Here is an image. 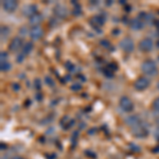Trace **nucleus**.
<instances>
[{"mask_svg": "<svg viewBox=\"0 0 159 159\" xmlns=\"http://www.w3.org/2000/svg\"><path fill=\"white\" fill-rule=\"evenodd\" d=\"M125 124L127 125V126H129L130 129H133V127H136L137 125H139L141 123V119L140 117L138 116V115H132V116H129L125 118L124 120Z\"/></svg>", "mask_w": 159, "mask_h": 159, "instance_id": "10", "label": "nucleus"}, {"mask_svg": "<svg viewBox=\"0 0 159 159\" xmlns=\"http://www.w3.org/2000/svg\"><path fill=\"white\" fill-rule=\"evenodd\" d=\"M12 88L14 89L15 91H18L19 89H20V86H19V84H13Z\"/></svg>", "mask_w": 159, "mask_h": 159, "instance_id": "29", "label": "nucleus"}, {"mask_svg": "<svg viewBox=\"0 0 159 159\" xmlns=\"http://www.w3.org/2000/svg\"><path fill=\"white\" fill-rule=\"evenodd\" d=\"M153 109L155 110L156 112H158V114H159V97L154 100V102H153Z\"/></svg>", "mask_w": 159, "mask_h": 159, "instance_id": "21", "label": "nucleus"}, {"mask_svg": "<svg viewBox=\"0 0 159 159\" xmlns=\"http://www.w3.org/2000/svg\"><path fill=\"white\" fill-rule=\"evenodd\" d=\"M42 21H43V16L40 14H35L34 16H32L31 18H29V22L33 25V27L39 25V24Z\"/></svg>", "mask_w": 159, "mask_h": 159, "instance_id": "16", "label": "nucleus"}, {"mask_svg": "<svg viewBox=\"0 0 159 159\" xmlns=\"http://www.w3.org/2000/svg\"><path fill=\"white\" fill-rule=\"evenodd\" d=\"M119 106L121 110H123L124 112H130L134 109V103L130 100L129 97H122L119 101Z\"/></svg>", "mask_w": 159, "mask_h": 159, "instance_id": "3", "label": "nucleus"}, {"mask_svg": "<svg viewBox=\"0 0 159 159\" xmlns=\"http://www.w3.org/2000/svg\"><path fill=\"white\" fill-rule=\"evenodd\" d=\"M36 100H38V101H42V100H43L42 94H40V93H37V94H36Z\"/></svg>", "mask_w": 159, "mask_h": 159, "instance_id": "30", "label": "nucleus"}, {"mask_svg": "<svg viewBox=\"0 0 159 159\" xmlns=\"http://www.w3.org/2000/svg\"><path fill=\"white\" fill-rule=\"evenodd\" d=\"M107 68H109L110 69V70H112V71H116L117 70V65H116V64H114V63H111V64H109V65L108 66H107Z\"/></svg>", "mask_w": 159, "mask_h": 159, "instance_id": "27", "label": "nucleus"}, {"mask_svg": "<svg viewBox=\"0 0 159 159\" xmlns=\"http://www.w3.org/2000/svg\"><path fill=\"white\" fill-rule=\"evenodd\" d=\"M0 33H1V40L2 42H3V40H7V38L9 37V35H10L9 27H7V25H2L1 29H0Z\"/></svg>", "mask_w": 159, "mask_h": 159, "instance_id": "18", "label": "nucleus"}, {"mask_svg": "<svg viewBox=\"0 0 159 159\" xmlns=\"http://www.w3.org/2000/svg\"><path fill=\"white\" fill-rule=\"evenodd\" d=\"M24 58H25V55L22 54V53H20V54H18V56H17V57H16L17 63H18V64L22 63V61H24Z\"/></svg>", "mask_w": 159, "mask_h": 159, "instance_id": "26", "label": "nucleus"}, {"mask_svg": "<svg viewBox=\"0 0 159 159\" xmlns=\"http://www.w3.org/2000/svg\"><path fill=\"white\" fill-rule=\"evenodd\" d=\"M22 13L25 16L31 18L32 16H34L35 14H37V6L36 4H27L22 9Z\"/></svg>", "mask_w": 159, "mask_h": 159, "instance_id": "11", "label": "nucleus"}, {"mask_svg": "<svg viewBox=\"0 0 159 159\" xmlns=\"http://www.w3.org/2000/svg\"><path fill=\"white\" fill-rule=\"evenodd\" d=\"M0 61H7V53L4 52V51H1V53H0Z\"/></svg>", "mask_w": 159, "mask_h": 159, "instance_id": "22", "label": "nucleus"}, {"mask_svg": "<svg viewBox=\"0 0 159 159\" xmlns=\"http://www.w3.org/2000/svg\"><path fill=\"white\" fill-rule=\"evenodd\" d=\"M100 43H101V46H103V47H106V48H108L109 47V42L108 40H101V42H100Z\"/></svg>", "mask_w": 159, "mask_h": 159, "instance_id": "28", "label": "nucleus"}, {"mask_svg": "<svg viewBox=\"0 0 159 159\" xmlns=\"http://www.w3.org/2000/svg\"><path fill=\"white\" fill-rule=\"evenodd\" d=\"M33 48H34V45H33V43L32 42H28V43H25V45H24V47H22V51H21V53L24 54L25 56V55H28V54H30L31 52H32V50H33Z\"/></svg>", "mask_w": 159, "mask_h": 159, "instance_id": "17", "label": "nucleus"}, {"mask_svg": "<svg viewBox=\"0 0 159 159\" xmlns=\"http://www.w3.org/2000/svg\"><path fill=\"white\" fill-rule=\"evenodd\" d=\"M129 25H130V29L138 31V30L143 29V25H144V24H143V21L140 18H134V19L130 20Z\"/></svg>", "mask_w": 159, "mask_h": 159, "instance_id": "15", "label": "nucleus"}, {"mask_svg": "<svg viewBox=\"0 0 159 159\" xmlns=\"http://www.w3.org/2000/svg\"><path fill=\"white\" fill-rule=\"evenodd\" d=\"M11 68H12L11 63H9L7 61L0 63V69H1V71H4V72H7V71H9Z\"/></svg>", "mask_w": 159, "mask_h": 159, "instance_id": "19", "label": "nucleus"}, {"mask_svg": "<svg viewBox=\"0 0 159 159\" xmlns=\"http://www.w3.org/2000/svg\"><path fill=\"white\" fill-rule=\"evenodd\" d=\"M12 159H24V158H21V157H19V156H15V157H13Z\"/></svg>", "mask_w": 159, "mask_h": 159, "instance_id": "32", "label": "nucleus"}, {"mask_svg": "<svg viewBox=\"0 0 159 159\" xmlns=\"http://www.w3.org/2000/svg\"><path fill=\"white\" fill-rule=\"evenodd\" d=\"M17 7H18V2L15 1V0H6V1L2 2V9L6 12H15Z\"/></svg>", "mask_w": 159, "mask_h": 159, "instance_id": "9", "label": "nucleus"}, {"mask_svg": "<svg viewBox=\"0 0 159 159\" xmlns=\"http://www.w3.org/2000/svg\"><path fill=\"white\" fill-rule=\"evenodd\" d=\"M103 73H104V75L106 76L107 79H112V78H114V71L110 70L109 68H106V69H105Z\"/></svg>", "mask_w": 159, "mask_h": 159, "instance_id": "20", "label": "nucleus"}, {"mask_svg": "<svg viewBox=\"0 0 159 159\" xmlns=\"http://www.w3.org/2000/svg\"><path fill=\"white\" fill-rule=\"evenodd\" d=\"M156 124H157L158 126H159V116H158L157 118H156Z\"/></svg>", "mask_w": 159, "mask_h": 159, "instance_id": "31", "label": "nucleus"}, {"mask_svg": "<svg viewBox=\"0 0 159 159\" xmlns=\"http://www.w3.org/2000/svg\"><path fill=\"white\" fill-rule=\"evenodd\" d=\"M155 24H156V25H158V27H159V20H157V21H155Z\"/></svg>", "mask_w": 159, "mask_h": 159, "instance_id": "34", "label": "nucleus"}, {"mask_svg": "<svg viewBox=\"0 0 159 159\" xmlns=\"http://www.w3.org/2000/svg\"><path fill=\"white\" fill-rule=\"evenodd\" d=\"M133 135L136 136L137 138H145L148 135V129L147 124L143 122H141L139 125H137L136 127L132 129Z\"/></svg>", "mask_w": 159, "mask_h": 159, "instance_id": "2", "label": "nucleus"}, {"mask_svg": "<svg viewBox=\"0 0 159 159\" xmlns=\"http://www.w3.org/2000/svg\"><path fill=\"white\" fill-rule=\"evenodd\" d=\"M157 89L159 90V81H158V83H157Z\"/></svg>", "mask_w": 159, "mask_h": 159, "instance_id": "35", "label": "nucleus"}, {"mask_svg": "<svg viewBox=\"0 0 159 159\" xmlns=\"http://www.w3.org/2000/svg\"><path fill=\"white\" fill-rule=\"evenodd\" d=\"M30 37L32 38L33 40H38L43 37V30L40 25H35V27H32L29 31Z\"/></svg>", "mask_w": 159, "mask_h": 159, "instance_id": "7", "label": "nucleus"}, {"mask_svg": "<svg viewBox=\"0 0 159 159\" xmlns=\"http://www.w3.org/2000/svg\"><path fill=\"white\" fill-rule=\"evenodd\" d=\"M120 47H121V49L123 51H125L126 53L133 52L135 49L134 40H133L130 37H124L121 42H120Z\"/></svg>", "mask_w": 159, "mask_h": 159, "instance_id": "5", "label": "nucleus"}, {"mask_svg": "<svg viewBox=\"0 0 159 159\" xmlns=\"http://www.w3.org/2000/svg\"><path fill=\"white\" fill-rule=\"evenodd\" d=\"M54 14L58 18H66L68 15V11H67V7L63 4H57L54 7Z\"/></svg>", "mask_w": 159, "mask_h": 159, "instance_id": "12", "label": "nucleus"}, {"mask_svg": "<svg viewBox=\"0 0 159 159\" xmlns=\"http://www.w3.org/2000/svg\"><path fill=\"white\" fill-rule=\"evenodd\" d=\"M157 46H158V47H159V39H158V42H157Z\"/></svg>", "mask_w": 159, "mask_h": 159, "instance_id": "36", "label": "nucleus"}, {"mask_svg": "<svg viewBox=\"0 0 159 159\" xmlns=\"http://www.w3.org/2000/svg\"><path fill=\"white\" fill-rule=\"evenodd\" d=\"M81 89H82L81 84H73V85L71 86V90H73V91H78V90H81Z\"/></svg>", "mask_w": 159, "mask_h": 159, "instance_id": "24", "label": "nucleus"}, {"mask_svg": "<svg viewBox=\"0 0 159 159\" xmlns=\"http://www.w3.org/2000/svg\"><path fill=\"white\" fill-rule=\"evenodd\" d=\"M34 85H35V88H36V89H40L42 85H40V80L39 79H35L34 80Z\"/></svg>", "mask_w": 159, "mask_h": 159, "instance_id": "25", "label": "nucleus"}, {"mask_svg": "<svg viewBox=\"0 0 159 159\" xmlns=\"http://www.w3.org/2000/svg\"><path fill=\"white\" fill-rule=\"evenodd\" d=\"M150 84H151V82H150V80H148V78L140 76V78H138L134 82V87H135L136 90L142 91V90H145V89L150 86Z\"/></svg>", "mask_w": 159, "mask_h": 159, "instance_id": "4", "label": "nucleus"}, {"mask_svg": "<svg viewBox=\"0 0 159 159\" xmlns=\"http://www.w3.org/2000/svg\"><path fill=\"white\" fill-rule=\"evenodd\" d=\"M141 71L148 76H153L157 73V65L152 60H147L141 65Z\"/></svg>", "mask_w": 159, "mask_h": 159, "instance_id": "1", "label": "nucleus"}, {"mask_svg": "<svg viewBox=\"0 0 159 159\" xmlns=\"http://www.w3.org/2000/svg\"><path fill=\"white\" fill-rule=\"evenodd\" d=\"M45 82L47 85H49L50 87H53V85H54V82H53V80L50 78V76H46L45 79Z\"/></svg>", "mask_w": 159, "mask_h": 159, "instance_id": "23", "label": "nucleus"}, {"mask_svg": "<svg viewBox=\"0 0 159 159\" xmlns=\"http://www.w3.org/2000/svg\"><path fill=\"white\" fill-rule=\"evenodd\" d=\"M154 48V43L151 38H143L142 40H140L139 43V49L142 52H150Z\"/></svg>", "mask_w": 159, "mask_h": 159, "instance_id": "6", "label": "nucleus"}, {"mask_svg": "<svg viewBox=\"0 0 159 159\" xmlns=\"http://www.w3.org/2000/svg\"><path fill=\"white\" fill-rule=\"evenodd\" d=\"M104 22H105V18L103 16H101V15L94 16L90 19V25L93 28H101L104 25Z\"/></svg>", "mask_w": 159, "mask_h": 159, "instance_id": "14", "label": "nucleus"}, {"mask_svg": "<svg viewBox=\"0 0 159 159\" xmlns=\"http://www.w3.org/2000/svg\"><path fill=\"white\" fill-rule=\"evenodd\" d=\"M7 147H6V144H3V143H1V148L3 150V148H6Z\"/></svg>", "mask_w": 159, "mask_h": 159, "instance_id": "33", "label": "nucleus"}, {"mask_svg": "<svg viewBox=\"0 0 159 159\" xmlns=\"http://www.w3.org/2000/svg\"><path fill=\"white\" fill-rule=\"evenodd\" d=\"M74 123H75V121H74L72 118H70L69 116H65L61 118L60 124H61V126L63 127V129H69L70 127L73 126Z\"/></svg>", "mask_w": 159, "mask_h": 159, "instance_id": "13", "label": "nucleus"}, {"mask_svg": "<svg viewBox=\"0 0 159 159\" xmlns=\"http://www.w3.org/2000/svg\"><path fill=\"white\" fill-rule=\"evenodd\" d=\"M25 43H22V38L20 37H14L13 39L11 40V43H10L9 45V50L10 51H13V52H16V51H18L20 49H22V47H24Z\"/></svg>", "mask_w": 159, "mask_h": 159, "instance_id": "8", "label": "nucleus"}]
</instances>
